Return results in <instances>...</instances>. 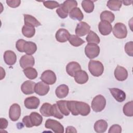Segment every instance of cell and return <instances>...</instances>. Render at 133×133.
<instances>
[{
    "label": "cell",
    "instance_id": "obj_26",
    "mask_svg": "<svg viewBox=\"0 0 133 133\" xmlns=\"http://www.w3.org/2000/svg\"><path fill=\"white\" fill-rule=\"evenodd\" d=\"M22 33L25 37L31 38L35 35V29L33 26L24 24L22 28Z\"/></svg>",
    "mask_w": 133,
    "mask_h": 133
},
{
    "label": "cell",
    "instance_id": "obj_31",
    "mask_svg": "<svg viewBox=\"0 0 133 133\" xmlns=\"http://www.w3.org/2000/svg\"><path fill=\"white\" fill-rule=\"evenodd\" d=\"M68 101L65 100H59L57 101V104L62 114L68 116L70 114V112L67 106Z\"/></svg>",
    "mask_w": 133,
    "mask_h": 133
},
{
    "label": "cell",
    "instance_id": "obj_13",
    "mask_svg": "<svg viewBox=\"0 0 133 133\" xmlns=\"http://www.w3.org/2000/svg\"><path fill=\"white\" fill-rule=\"evenodd\" d=\"M49 90V86L48 84L43 82H39L35 85V92L41 96H45L48 92Z\"/></svg>",
    "mask_w": 133,
    "mask_h": 133
},
{
    "label": "cell",
    "instance_id": "obj_23",
    "mask_svg": "<svg viewBox=\"0 0 133 133\" xmlns=\"http://www.w3.org/2000/svg\"><path fill=\"white\" fill-rule=\"evenodd\" d=\"M94 128L96 132L102 133L107 130L108 128V123L104 119H99L95 122Z\"/></svg>",
    "mask_w": 133,
    "mask_h": 133
},
{
    "label": "cell",
    "instance_id": "obj_27",
    "mask_svg": "<svg viewBox=\"0 0 133 133\" xmlns=\"http://www.w3.org/2000/svg\"><path fill=\"white\" fill-rule=\"evenodd\" d=\"M70 17L73 20H77L78 21H82L84 18V15L81 10L76 7L73 8L69 13Z\"/></svg>",
    "mask_w": 133,
    "mask_h": 133
},
{
    "label": "cell",
    "instance_id": "obj_39",
    "mask_svg": "<svg viewBox=\"0 0 133 133\" xmlns=\"http://www.w3.org/2000/svg\"><path fill=\"white\" fill-rule=\"evenodd\" d=\"M76 101H68L67 106L69 110L73 115H78V113L76 109Z\"/></svg>",
    "mask_w": 133,
    "mask_h": 133
},
{
    "label": "cell",
    "instance_id": "obj_33",
    "mask_svg": "<svg viewBox=\"0 0 133 133\" xmlns=\"http://www.w3.org/2000/svg\"><path fill=\"white\" fill-rule=\"evenodd\" d=\"M25 76L30 79H35L37 76V72L36 70L32 67H29L23 70Z\"/></svg>",
    "mask_w": 133,
    "mask_h": 133
},
{
    "label": "cell",
    "instance_id": "obj_41",
    "mask_svg": "<svg viewBox=\"0 0 133 133\" xmlns=\"http://www.w3.org/2000/svg\"><path fill=\"white\" fill-rule=\"evenodd\" d=\"M125 51L128 56L132 57V56H133V42L132 41L127 42L125 44Z\"/></svg>",
    "mask_w": 133,
    "mask_h": 133
},
{
    "label": "cell",
    "instance_id": "obj_36",
    "mask_svg": "<svg viewBox=\"0 0 133 133\" xmlns=\"http://www.w3.org/2000/svg\"><path fill=\"white\" fill-rule=\"evenodd\" d=\"M51 105V104L47 102L44 103L42 104L39 109V111L43 116L45 117H49L51 116L50 113Z\"/></svg>",
    "mask_w": 133,
    "mask_h": 133
},
{
    "label": "cell",
    "instance_id": "obj_40",
    "mask_svg": "<svg viewBox=\"0 0 133 133\" xmlns=\"http://www.w3.org/2000/svg\"><path fill=\"white\" fill-rule=\"evenodd\" d=\"M43 2L44 6L50 9H53L57 7L58 8L60 6V4L57 1H43Z\"/></svg>",
    "mask_w": 133,
    "mask_h": 133
},
{
    "label": "cell",
    "instance_id": "obj_24",
    "mask_svg": "<svg viewBox=\"0 0 133 133\" xmlns=\"http://www.w3.org/2000/svg\"><path fill=\"white\" fill-rule=\"evenodd\" d=\"M24 24L30 25L34 27H37L41 25V23L33 16L30 15L24 14Z\"/></svg>",
    "mask_w": 133,
    "mask_h": 133
},
{
    "label": "cell",
    "instance_id": "obj_19",
    "mask_svg": "<svg viewBox=\"0 0 133 133\" xmlns=\"http://www.w3.org/2000/svg\"><path fill=\"white\" fill-rule=\"evenodd\" d=\"M75 81L79 84H84L88 80V75L84 70H80L76 72L74 75Z\"/></svg>",
    "mask_w": 133,
    "mask_h": 133
},
{
    "label": "cell",
    "instance_id": "obj_14",
    "mask_svg": "<svg viewBox=\"0 0 133 133\" xmlns=\"http://www.w3.org/2000/svg\"><path fill=\"white\" fill-rule=\"evenodd\" d=\"M35 83L31 81H26L24 82L21 86V89L22 92L25 95H31L33 94L34 91V88Z\"/></svg>",
    "mask_w": 133,
    "mask_h": 133
},
{
    "label": "cell",
    "instance_id": "obj_6",
    "mask_svg": "<svg viewBox=\"0 0 133 133\" xmlns=\"http://www.w3.org/2000/svg\"><path fill=\"white\" fill-rule=\"evenodd\" d=\"M40 79L48 85H52L56 82L57 77L55 73L51 70H46L42 74Z\"/></svg>",
    "mask_w": 133,
    "mask_h": 133
},
{
    "label": "cell",
    "instance_id": "obj_1",
    "mask_svg": "<svg viewBox=\"0 0 133 133\" xmlns=\"http://www.w3.org/2000/svg\"><path fill=\"white\" fill-rule=\"evenodd\" d=\"M88 70L92 75L98 77L102 74L104 66L100 61L91 60L88 63Z\"/></svg>",
    "mask_w": 133,
    "mask_h": 133
},
{
    "label": "cell",
    "instance_id": "obj_10",
    "mask_svg": "<svg viewBox=\"0 0 133 133\" xmlns=\"http://www.w3.org/2000/svg\"><path fill=\"white\" fill-rule=\"evenodd\" d=\"M76 109L78 114L82 116H87L90 112V106L87 103L82 101H76Z\"/></svg>",
    "mask_w": 133,
    "mask_h": 133
},
{
    "label": "cell",
    "instance_id": "obj_7",
    "mask_svg": "<svg viewBox=\"0 0 133 133\" xmlns=\"http://www.w3.org/2000/svg\"><path fill=\"white\" fill-rule=\"evenodd\" d=\"M21 115V108L17 103L12 104L9 110V117L10 119L14 121H17Z\"/></svg>",
    "mask_w": 133,
    "mask_h": 133
},
{
    "label": "cell",
    "instance_id": "obj_30",
    "mask_svg": "<svg viewBox=\"0 0 133 133\" xmlns=\"http://www.w3.org/2000/svg\"><path fill=\"white\" fill-rule=\"evenodd\" d=\"M122 1L110 0L108 1L107 6L111 10L118 11L122 7Z\"/></svg>",
    "mask_w": 133,
    "mask_h": 133
},
{
    "label": "cell",
    "instance_id": "obj_3",
    "mask_svg": "<svg viewBox=\"0 0 133 133\" xmlns=\"http://www.w3.org/2000/svg\"><path fill=\"white\" fill-rule=\"evenodd\" d=\"M99 46L94 43H88L85 48V54L90 59L97 57L100 53Z\"/></svg>",
    "mask_w": 133,
    "mask_h": 133
},
{
    "label": "cell",
    "instance_id": "obj_17",
    "mask_svg": "<svg viewBox=\"0 0 133 133\" xmlns=\"http://www.w3.org/2000/svg\"><path fill=\"white\" fill-rule=\"evenodd\" d=\"M109 90L112 96L117 101L122 102L125 100L126 94L123 90L117 88H109Z\"/></svg>",
    "mask_w": 133,
    "mask_h": 133
},
{
    "label": "cell",
    "instance_id": "obj_38",
    "mask_svg": "<svg viewBox=\"0 0 133 133\" xmlns=\"http://www.w3.org/2000/svg\"><path fill=\"white\" fill-rule=\"evenodd\" d=\"M50 113L51 116L58 118V119H62L63 118V115L62 113L60 112L57 103L51 105V108L50 109Z\"/></svg>",
    "mask_w": 133,
    "mask_h": 133
},
{
    "label": "cell",
    "instance_id": "obj_9",
    "mask_svg": "<svg viewBox=\"0 0 133 133\" xmlns=\"http://www.w3.org/2000/svg\"><path fill=\"white\" fill-rule=\"evenodd\" d=\"M19 63L20 66L24 69L33 66L35 63V60L32 56L25 55L21 57L19 60Z\"/></svg>",
    "mask_w": 133,
    "mask_h": 133
},
{
    "label": "cell",
    "instance_id": "obj_4",
    "mask_svg": "<svg viewBox=\"0 0 133 133\" xmlns=\"http://www.w3.org/2000/svg\"><path fill=\"white\" fill-rule=\"evenodd\" d=\"M113 35L117 38L123 39L127 35V30L126 25L121 22L115 24L113 29Z\"/></svg>",
    "mask_w": 133,
    "mask_h": 133
},
{
    "label": "cell",
    "instance_id": "obj_2",
    "mask_svg": "<svg viewBox=\"0 0 133 133\" xmlns=\"http://www.w3.org/2000/svg\"><path fill=\"white\" fill-rule=\"evenodd\" d=\"M106 105V100L101 95H98L95 97L92 100L91 106L92 110L96 112L102 111Z\"/></svg>",
    "mask_w": 133,
    "mask_h": 133
},
{
    "label": "cell",
    "instance_id": "obj_37",
    "mask_svg": "<svg viewBox=\"0 0 133 133\" xmlns=\"http://www.w3.org/2000/svg\"><path fill=\"white\" fill-rule=\"evenodd\" d=\"M124 114L127 116L131 117L133 116V102L132 101L127 102L123 107Z\"/></svg>",
    "mask_w": 133,
    "mask_h": 133
},
{
    "label": "cell",
    "instance_id": "obj_44",
    "mask_svg": "<svg viewBox=\"0 0 133 133\" xmlns=\"http://www.w3.org/2000/svg\"><path fill=\"white\" fill-rule=\"evenodd\" d=\"M6 2L8 6L12 8H16L21 4V1L20 0H7Z\"/></svg>",
    "mask_w": 133,
    "mask_h": 133
},
{
    "label": "cell",
    "instance_id": "obj_15",
    "mask_svg": "<svg viewBox=\"0 0 133 133\" xmlns=\"http://www.w3.org/2000/svg\"><path fill=\"white\" fill-rule=\"evenodd\" d=\"M98 29L100 33L102 35H108L112 31V26L110 23L101 21L98 24Z\"/></svg>",
    "mask_w": 133,
    "mask_h": 133
},
{
    "label": "cell",
    "instance_id": "obj_32",
    "mask_svg": "<svg viewBox=\"0 0 133 133\" xmlns=\"http://www.w3.org/2000/svg\"><path fill=\"white\" fill-rule=\"evenodd\" d=\"M86 40L88 43H94L96 44L100 43V39L98 35L92 31H90L88 33L87 37H86Z\"/></svg>",
    "mask_w": 133,
    "mask_h": 133
},
{
    "label": "cell",
    "instance_id": "obj_34",
    "mask_svg": "<svg viewBox=\"0 0 133 133\" xmlns=\"http://www.w3.org/2000/svg\"><path fill=\"white\" fill-rule=\"evenodd\" d=\"M69 42L71 45L74 47H78L85 43L83 39L76 35H71Z\"/></svg>",
    "mask_w": 133,
    "mask_h": 133
},
{
    "label": "cell",
    "instance_id": "obj_42",
    "mask_svg": "<svg viewBox=\"0 0 133 133\" xmlns=\"http://www.w3.org/2000/svg\"><path fill=\"white\" fill-rule=\"evenodd\" d=\"M56 12L59 17L62 19H64L68 17V13H67L61 7L60 4L59 7L56 9Z\"/></svg>",
    "mask_w": 133,
    "mask_h": 133
},
{
    "label": "cell",
    "instance_id": "obj_45",
    "mask_svg": "<svg viewBox=\"0 0 133 133\" xmlns=\"http://www.w3.org/2000/svg\"><path fill=\"white\" fill-rule=\"evenodd\" d=\"M22 122L25 127L28 128H31L33 126L31 121L30 116L29 115L25 116L22 119Z\"/></svg>",
    "mask_w": 133,
    "mask_h": 133
},
{
    "label": "cell",
    "instance_id": "obj_11",
    "mask_svg": "<svg viewBox=\"0 0 133 133\" xmlns=\"http://www.w3.org/2000/svg\"><path fill=\"white\" fill-rule=\"evenodd\" d=\"M39 103V99L34 96L28 97L24 101V106L28 109H36L38 107Z\"/></svg>",
    "mask_w": 133,
    "mask_h": 133
},
{
    "label": "cell",
    "instance_id": "obj_28",
    "mask_svg": "<svg viewBox=\"0 0 133 133\" xmlns=\"http://www.w3.org/2000/svg\"><path fill=\"white\" fill-rule=\"evenodd\" d=\"M30 118L33 126H39L43 122V117L41 114L36 112H32L30 115Z\"/></svg>",
    "mask_w": 133,
    "mask_h": 133
},
{
    "label": "cell",
    "instance_id": "obj_8",
    "mask_svg": "<svg viewBox=\"0 0 133 133\" xmlns=\"http://www.w3.org/2000/svg\"><path fill=\"white\" fill-rule=\"evenodd\" d=\"M90 26L85 22L77 23L75 28V34L78 36H84L90 32Z\"/></svg>",
    "mask_w": 133,
    "mask_h": 133
},
{
    "label": "cell",
    "instance_id": "obj_20",
    "mask_svg": "<svg viewBox=\"0 0 133 133\" xmlns=\"http://www.w3.org/2000/svg\"><path fill=\"white\" fill-rule=\"evenodd\" d=\"M4 60L7 65H12L16 62L17 56L14 51L11 50H6L4 54Z\"/></svg>",
    "mask_w": 133,
    "mask_h": 133
},
{
    "label": "cell",
    "instance_id": "obj_5",
    "mask_svg": "<svg viewBox=\"0 0 133 133\" xmlns=\"http://www.w3.org/2000/svg\"><path fill=\"white\" fill-rule=\"evenodd\" d=\"M45 127L46 128L51 129L54 132L56 133L64 132V127L62 125L56 120L52 119H48L46 120Z\"/></svg>",
    "mask_w": 133,
    "mask_h": 133
},
{
    "label": "cell",
    "instance_id": "obj_29",
    "mask_svg": "<svg viewBox=\"0 0 133 133\" xmlns=\"http://www.w3.org/2000/svg\"><path fill=\"white\" fill-rule=\"evenodd\" d=\"M115 19V16L113 13L108 10L103 11L100 14V19L101 21H105L109 23L113 22Z\"/></svg>",
    "mask_w": 133,
    "mask_h": 133
},
{
    "label": "cell",
    "instance_id": "obj_18",
    "mask_svg": "<svg viewBox=\"0 0 133 133\" xmlns=\"http://www.w3.org/2000/svg\"><path fill=\"white\" fill-rule=\"evenodd\" d=\"M80 70H81L80 64L75 61L70 62L66 66V71L71 77H74L75 73Z\"/></svg>",
    "mask_w": 133,
    "mask_h": 133
},
{
    "label": "cell",
    "instance_id": "obj_47",
    "mask_svg": "<svg viewBox=\"0 0 133 133\" xmlns=\"http://www.w3.org/2000/svg\"><path fill=\"white\" fill-rule=\"evenodd\" d=\"M0 122H1V125H0V128L1 129H5L7 128L8 126V121L5 118H0Z\"/></svg>",
    "mask_w": 133,
    "mask_h": 133
},
{
    "label": "cell",
    "instance_id": "obj_48",
    "mask_svg": "<svg viewBox=\"0 0 133 133\" xmlns=\"http://www.w3.org/2000/svg\"><path fill=\"white\" fill-rule=\"evenodd\" d=\"M66 132H76L77 131L75 128L72 126H68L66 128Z\"/></svg>",
    "mask_w": 133,
    "mask_h": 133
},
{
    "label": "cell",
    "instance_id": "obj_21",
    "mask_svg": "<svg viewBox=\"0 0 133 133\" xmlns=\"http://www.w3.org/2000/svg\"><path fill=\"white\" fill-rule=\"evenodd\" d=\"M37 50L36 44L32 42L25 41L23 46V51L26 55H32L34 54Z\"/></svg>",
    "mask_w": 133,
    "mask_h": 133
},
{
    "label": "cell",
    "instance_id": "obj_22",
    "mask_svg": "<svg viewBox=\"0 0 133 133\" xmlns=\"http://www.w3.org/2000/svg\"><path fill=\"white\" fill-rule=\"evenodd\" d=\"M69 89L68 86L65 84H62L57 87L55 90L56 95L60 99L64 98L68 95Z\"/></svg>",
    "mask_w": 133,
    "mask_h": 133
},
{
    "label": "cell",
    "instance_id": "obj_16",
    "mask_svg": "<svg viewBox=\"0 0 133 133\" xmlns=\"http://www.w3.org/2000/svg\"><path fill=\"white\" fill-rule=\"evenodd\" d=\"M70 34L69 31L65 29H59L55 35L56 40L60 43H65L69 40L70 37Z\"/></svg>",
    "mask_w": 133,
    "mask_h": 133
},
{
    "label": "cell",
    "instance_id": "obj_46",
    "mask_svg": "<svg viewBox=\"0 0 133 133\" xmlns=\"http://www.w3.org/2000/svg\"><path fill=\"white\" fill-rule=\"evenodd\" d=\"M25 41L23 39H20L18 40L16 43V47L18 51L21 52H23V44Z\"/></svg>",
    "mask_w": 133,
    "mask_h": 133
},
{
    "label": "cell",
    "instance_id": "obj_12",
    "mask_svg": "<svg viewBox=\"0 0 133 133\" xmlns=\"http://www.w3.org/2000/svg\"><path fill=\"white\" fill-rule=\"evenodd\" d=\"M114 76L117 80L124 81L128 77V72L125 68L118 65L114 70Z\"/></svg>",
    "mask_w": 133,
    "mask_h": 133
},
{
    "label": "cell",
    "instance_id": "obj_43",
    "mask_svg": "<svg viewBox=\"0 0 133 133\" xmlns=\"http://www.w3.org/2000/svg\"><path fill=\"white\" fill-rule=\"evenodd\" d=\"M109 133H121L122 132V127L118 124H114L109 128Z\"/></svg>",
    "mask_w": 133,
    "mask_h": 133
},
{
    "label": "cell",
    "instance_id": "obj_49",
    "mask_svg": "<svg viewBox=\"0 0 133 133\" xmlns=\"http://www.w3.org/2000/svg\"><path fill=\"white\" fill-rule=\"evenodd\" d=\"M132 2V1H122V3H123L124 5H130Z\"/></svg>",
    "mask_w": 133,
    "mask_h": 133
},
{
    "label": "cell",
    "instance_id": "obj_35",
    "mask_svg": "<svg viewBox=\"0 0 133 133\" xmlns=\"http://www.w3.org/2000/svg\"><path fill=\"white\" fill-rule=\"evenodd\" d=\"M82 7L86 12L90 13L94 10L95 6L93 1L84 0L82 2Z\"/></svg>",
    "mask_w": 133,
    "mask_h": 133
},
{
    "label": "cell",
    "instance_id": "obj_25",
    "mask_svg": "<svg viewBox=\"0 0 133 133\" xmlns=\"http://www.w3.org/2000/svg\"><path fill=\"white\" fill-rule=\"evenodd\" d=\"M60 5L62 8L69 14L73 8L77 7V3L76 1L74 0H66L62 4H61Z\"/></svg>",
    "mask_w": 133,
    "mask_h": 133
}]
</instances>
